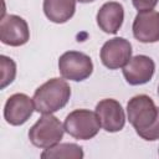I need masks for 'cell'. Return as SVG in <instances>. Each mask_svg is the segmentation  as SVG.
<instances>
[{"mask_svg": "<svg viewBox=\"0 0 159 159\" xmlns=\"http://www.w3.org/2000/svg\"><path fill=\"white\" fill-rule=\"evenodd\" d=\"M96 114L99 119L101 127L109 133L119 132L124 128L125 114L120 103L113 98H106L97 103Z\"/></svg>", "mask_w": 159, "mask_h": 159, "instance_id": "obj_8", "label": "cell"}, {"mask_svg": "<svg viewBox=\"0 0 159 159\" xmlns=\"http://www.w3.org/2000/svg\"><path fill=\"white\" fill-rule=\"evenodd\" d=\"M133 35L143 43L159 41V11L149 10L138 12L133 21Z\"/></svg>", "mask_w": 159, "mask_h": 159, "instance_id": "obj_11", "label": "cell"}, {"mask_svg": "<svg viewBox=\"0 0 159 159\" xmlns=\"http://www.w3.org/2000/svg\"><path fill=\"white\" fill-rule=\"evenodd\" d=\"M158 94H159V87H158Z\"/></svg>", "mask_w": 159, "mask_h": 159, "instance_id": "obj_19", "label": "cell"}, {"mask_svg": "<svg viewBox=\"0 0 159 159\" xmlns=\"http://www.w3.org/2000/svg\"><path fill=\"white\" fill-rule=\"evenodd\" d=\"M102 63L109 70L123 68L132 58V45L123 37H114L104 42L99 52Z\"/></svg>", "mask_w": 159, "mask_h": 159, "instance_id": "obj_6", "label": "cell"}, {"mask_svg": "<svg viewBox=\"0 0 159 159\" xmlns=\"http://www.w3.org/2000/svg\"><path fill=\"white\" fill-rule=\"evenodd\" d=\"M58 70L65 80L81 82L93 72V63L88 55L80 51H67L58 58Z\"/></svg>", "mask_w": 159, "mask_h": 159, "instance_id": "obj_5", "label": "cell"}, {"mask_svg": "<svg viewBox=\"0 0 159 159\" xmlns=\"http://www.w3.org/2000/svg\"><path fill=\"white\" fill-rule=\"evenodd\" d=\"M132 2L133 6L138 10V12H142V11L153 10L157 6L158 0H132Z\"/></svg>", "mask_w": 159, "mask_h": 159, "instance_id": "obj_17", "label": "cell"}, {"mask_svg": "<svg viewBox=\"0 0 159 159\" xmlns=\"http://www.w3.org/2000/svg\"><path fill=\"white\" fill-rule=\"evenodd\" d=\"M83 157L82 147L75 143H58L41 153L42 159H82Z\"/></svg>", "mask_w": 159, "mask_h": 159, "instance_id": "obj_14", "label": "cell"}, {"mask_svg": "<svg viewBox=\"0 0 159 159\" xmlns=\"http://www.w3.org/2000/svg\"><path fill=\"white\" fill-rule=\"evenodd\" d=\"M65 132L80 140H88L99 132L101 123L96 114L89 109H75L65 119Z\"/></svg>", "mask_w": 159, "mask_h": 159, "instance_id": "obj_4", "label": "cell"}, {"mask_svg": "<svg viewBox=\"0 0 159 159\" xmlns=\"http://www.w3.org/2000/svg\"><path fill=\"white\" fill-rule=\"evenodd\" d=\"M158 114L159 107H157L154 101L147 94L134 96L127 104L128 120L133 125L138 135L154 124Z\"/></svg>", "mask_w": 159, "mask_h": 159, "instance_id": "obj_2", "label": "cell"}, {"mask_svg": "<svg viewBox=\"0 0 159 159\" xmlns=\"http://www.w3.org/2000/svg\"><path fill=\"white\" fill-rule=\"evenodd\" d=\"M77 0H43V12L46 17L55 24H65L76 11Z\"/></svg>", "mask_w": 159, "mask_h": 159, "instance_id": "obj_13", "label": "cell"}, {"mask_svg": "<svg viewBox=\"0 0 159 159\" xmlns=\"http://www.w3.org/2000/svg\"><path fill=\"white\" fill-rule=\"evenodd\" d=\"M35 109L34 99L25 93L10 96L4 107V118L11 125H22L32 116Z\"/></svg>", "mask_w": 159, "mask_h": 159, "instance_id": "obj_9", "label": "cell"}, {"mask_svg": "<svg viewBox=\"0 0 159 159\" xmlns=\"http://www.w3.org/2000/svg\"><path fill=\"white\" fill-rule=\"evenodd\" d=\"M97 25L106 34H117L124 20V9L117 1H108L97 12Z\"/></svg>", "mask_w": 159, "mask_h": 159, "instance_id": "obj_12", "label": "cell"}, {"mask_svg": "<svg viewBox=\"0 0 159 159\" xmlns=\"http://www.w3.org/2000/svg\"><path fill=\"white\" fill-rule=\"evenodd\" d=\"M0 68H1V84L0 88L4 89L6 86L12 83L16 76V63L12 58L1 55L0 56Z\"/></svg>", "mask_w": 159, "mask_h": 159, "instance_id": "obj_15", "label": "cell"}, {"mask_svg": "<svg viewBox=\"0 0 159 159\" xmlns=\"http://www.w3.org/2000/svg\"><path fill=\"white\" fill-rule=\"evenodd\" d=\"M71 97V87L62 78H51L41 84L34 93L35 111L51 114L62 109Z\"/></svg>", "mask_w": 159, "mask_h": 159, "instance_id": "obj_1", "label": "cell"}, {"mask_svg": "<svg viewBox=\"0 0 159 159\" xmlns=\"http://www.w3.org/2000/svg\"><path fill=\"white\" fill-rule=\"evenodd\" d=\"M139 137L143 138L144 140H150V142L159 139V114H158V118L154 122V124L149 129H147L143 133H140Z\"/></svg>", "mask_w": 159, "mask_h": 159, "instance_id": "obj_16", "label": "cell"}, {"mask_svg": "<svg viewBox=\"0 0 159 159\" xmlns=\"http://www.w3.org/2000/svg\"><path fill=\"white\" fill-rule=\"evenodd\" d=\"M77 1L83 2V4H87V2H92V1H94V0H77Z\"/></svg>", "mask_w": 159, "mask_h": 159, "instance_id": "obj_18", "label": "cell"}, {"mask_svg": "<svg viewBox=\"0 0 159 159\" xmlns=\"http://www.w3.org/2000/svg\"><path fill=\"white\" fill-rule=\"evenodd\" d=\"M155 71L154 61L145 55H137L129 60L123 67V76L132 86H140L148 83Z\"/></svg>", "mask_w": 159, "mask_h": 159, "instance_id": "obj_10", "label": "cell"}, {"mask_svg": "<svg viewBox=\"0 0 159 159\" xmlns=\"http://www.w3.org/2000/svg\"><path fill=\"white\" fill-rule=\"evenodd\" d=\"M158 154H159V149H158Z\"/></svg>", "mask_w": 159, "mask_h": 159, "instance_id": "obj_20", "label": "cell"}, {"mask_svg": "<svg viewBox=\"0 0 159 159\" xmlns=\"http://www.w3.org/2000/svg\"><path fill=\"white\" fill-rule=\"evenodd\" d=\"M65 127L57 117L51 114H43L29 130L30 142L40 148L47 149L61 142L63 138Z\"/></svg>", "mask_w": 159, "mask_h": 159, "instance_id": "obj_3", "label": "cell"}, {"mask_svg": "<svg viewBox=\"0 0 159 159\" xmlns=\"http://www.w3.org/2000/svg\"><path fill=\"white\" fill-rule=\"evenodd\" d=\"M0 40L2 43L19 47L30 40L27 22L17 15H5L0 21Z\"/></svg>", "mask_w": 159, "mask_h": 159, "instance_id": "obj_7", "label": "cell"}]
</instances>
